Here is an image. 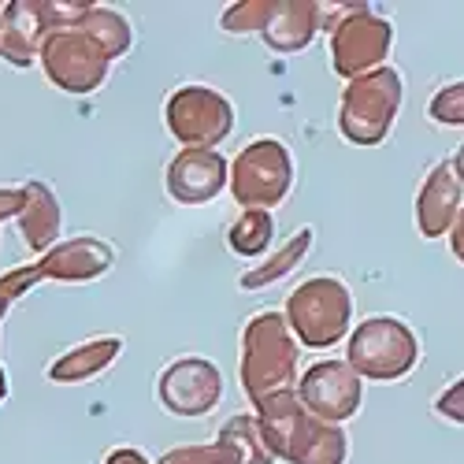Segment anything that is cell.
Here are the masks:
<instances>
[{
	"label": "cell",
	"mask_w": 464,
	"mask_h": 464,
	"mask_svg": "<svg viewBox=\"0 0 464 464\" xmlns=\"http://www.w3.org/2000/svg\"><path fill=\"white\" fill-rule=\"evenodd\" d=\"M350 361H353V372H361L368 379L394 382L416 368L420 342L409 324H401L394 316H379V320H368L357 327V334L350 342Z\"/></svg>",
	"instance_id": "obj_1"
},
{
	"label": "cell",
	"mask_w": 464,
	"mask_h": 464,
	"mask_svg": "<svg viewBox=\"0 0 464 464\" xmlns=\"http://www.w3.org/2000/svg\"><path fill=\"white\" fill-rule=\"evenodd\" d=\"M401 74L391 67H379L372 74H364L361 82H353L345 90V104H342V130L350 141L361 145H375L391 134L394 115L401 104Z\"/></svg>",
	"instance_id": "obj_2"
},
{
	"label": "cell",
	"mask_w": 464,
	"mask_h": 464,
	"mask_svg": "<svg viewBox=\"0 0 464 464\" xmlns=\"http://www.w3.org/2000/svg\"><path fill=\"white\" fill-rule=\"evenodd\" d=\"M290 316L308 345H331L350 324V294L338 286V279H316L294 294Z\"/></svg>",
	"instance_id": "obj_3"
},
{
	"label": "cell",
	"mask_w": 464,
	"mask_h": 464,
	"mask_svg": "<svg viewBox=\"0 0 464 464\" xmlns=\"http://www.w3.org/2000/svg\"><path fill=\"white\" fill-rule=\"evenodd\" d=\"M235 189L246 205H276L290 189V157L276 141L249 145L238 157Z\"/></svg>",
	"instance_id": "obj_4"
},
{
	"label": "cell",
	"mask_w": 464,
	"mask_h": 464,
	"mask_svg": "<svg viewBox=\"0 0 464 464\" xmlns=\"http://www.w3.org/2000/svg\"><path fill=\"white\" fill-rule=\"evenodd\" d=\"M460 208H464V198H460V182H457L453 168L450 164H435V171H428V179H423V186H420V198H416L420 235L423 238L450 235Z\"/></svg>",
	"instance_id": "obj_5"
},
{
	"label": "cell",
	"mask_w": 464,
	"mask_h": 464,
	"mask_svg": "<svg viewBox=\"0 0 464 464\" xmlns=\"http://www.w3.org/2000/svg\"><path fill=\"white\" fill-rule=\"evenodd\" d=\"M171 127L182 141H216L230 127V108L212 90H179L171 97Z\"/></svg>",
	"instance_id": "obj_6"
},
{
	"label": "cell",
	"mask_w": 464,
	"mask_h": 464,
	"mask_svg": "<svg viewBox=\"0 0 464 464\" xmlns=\"http://www.w3.org/2000/svg\"><path fill=\"white\" fill-rule=\"evenodd\" d=\"M304 401L331 420L353 416L361 405V379L345 364H316L304 379Z\"/></svg>",
	"instance_id": "obj_7"
},
{
	"label": "cell",
	"mask_w": 464,
	"mask_h": 464,
	"mask_svg": "<svg viewBox=\"0 0 464 464\" xmlns=\"http://www.w3.org/2000/svg\"><path fill=\"white\" fill-rule=\"evenodd\" d=\"M386 53H391V26L375 15H361L353 23H345L334 37V63L342 74L375 67Z\"/></svg>",
	"instance_id": "obj_8"
},
{
	"label": "cell",
	"mask_w": 464,
	"mask_h": 464,
	"mask_svg": "<svg viewBox=\"0 0 464 464\" xmlns=\"http://www.w3.org/2000/svg\"><path fill=\"white\" fill-rule=\"evenodd\" d=\"M164 405L193 416V412H208L216 405L219 394V375L208 361H179L168 375H164Z\"/></svg>",
	"instance_id": "obj_9"
},
{
	"label": "cell",
	"mask_w": 464,
	"mask_h": 464,
	"mask_svg": "<svg viewBox=\"0 0 464 464\" xmlns=\"http://www.w3.org/2000/svg\"><path fill=\"white\" fill-rule=\"evenodd\" d=\"M223 186V160L212 152H182L171 168V193L182 205H205Z\"/></svg>",
	"instance_id": "obj_10"
},
{
	"label": "cell",
	"mask_w": 464,
	"mask_h": 464,
	"mask_svg": "<svg viewBox=\"0 0 464 464\" xmlns=\"http://www.w3.org/2000/svg\"><path fill=\"white\" fill-rule=\"evenodd\" d=\"M428 120L439 127H464V82H450L428 101Z\"/></svg>",
	"instance_id": "obj_11"
},
{
	"label": "cell",
	"mask_w": 464,
	"mask_h": 464,
	"mask_svg": "<svg viewBox=\"0 0 464 464\" xmlns=\"http://www.w3.org/2000/svg\"><path fill=\"white\" fill-rule=\"evenodd\" d=\"M230 242H235L238 253H260L267 242H272V219H267L264 212H249L238 219L235 235H230Z\"/></svg>",
	"instance_id": "obj_12"
},
{
	"label": "cell",
	"mask_w": 464,
	"mask_h": 464,
	"mask_svg": "<svg viewBox=\"0 0 464 464\" xmlns=\"http://www.w3.org/2000/svg\"><path fill=\"white\" fill-rule=\"evenodd\" d=\"M435 412L450 423H464V379H453L446 391L435 398Z\"/></svg>",
	"instance_id": "obj_13"
},
{
	"label": "cell",
	"mask_w": 464,
	"mask_h": 464,
	"mask_svg": "<svg viewBox=\"0 0 464 464\" xmlns=\"http://www.w3.org/2000/svg\"><path fill=\"white\" fill-rule=\"evenodd\" d=\"M450 249H453V256L464 264V208H460V216H457V223H453V230H450Z\"/></svg>",
	"instance_id": "obj_14"
},
{
	"label": "cell",
	"mask_w": 464,
	"mask_h": 464,
	"mask_svg": "<svg viewBox=\"0 0 464 464\" xmlns=\"http://www.w3.org/2000/svg\"><path fill=\"white\" fill-rule=\"evenodd\" d=\"M450 168H453L457 182H464V141L457 145V152H453V160H450Z\"/></svg>",
	"instance_id": "obj_15"
}]
</instances>
